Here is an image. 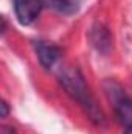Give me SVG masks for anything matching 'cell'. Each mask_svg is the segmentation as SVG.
Here are the masks:
<instances>
[{"label":"cell","instance_id":"7","mask_svg":"<svg viewBox=\"0 0 132 134\" xmlns=\"http://www.w3.org/2000/svg\"><path fill=\"white\" fill-rule=\"evenodd\" d=\"M2 117H6L8 115V104H6V101H2Z\"/></svg>","mask_w":132,"mask_h":134},{"label":"cell","instance_id":"1","mask_svg":"<svg viewBox=\"0 0 132 134\" xmlns=\"http://www.w3.org/2000/svg\"><path fill=\"white\" fill-rule=\"evenodd\" d=\"M58 80H59V84L62 86V89L65 91V94L82 106V109L86 111V114L95 125L99 126L104 123V115H103L99 106L97 104L95 98L92 97V94L84 81L82 73L76 67H62L58 73Z\"/></svg>","mask_w":132,"mask_h":134},{"label":"cell","instance_id":"4","mask_svg":"<svg viewBox=\"0 0 132 134\" xmlns=\"http://www.w3.org/2000/svg\"><path fill=\"white\" fill-rule=\"evenodd\" d=\"M34 50H36V55H37V59H39L40 66L44 69H51L61 56V50L56 45L47 44L44 41H36L34 42Z\"/></svg>","mask_w":132,"mask_h":134},{"label":"cell","instance_id":"2","mask_svg":"<svg viewBox=\"0 0 132 134\" xmlns=\"http://www.w3.org/2000/svg\"><path fill=\"white\" fill-rule=\"evenodd\" d=\"M104 91L113 104L117 120L126 126L132 125V98L123 91V87L118 83L112 80L104 81Z\"/></svg>","mask_w":132,"mask_h":134},{"label":"cell","instance_id":"8","mask_svg":"<svg viewBox=\"0 0 132 134\" xmlns=\"http://www.w3.org/2000/svg\"><path fill=\"white\" fill-rule=\"evenodd\" d=\"M2 134H17V131L13 128H2Z\"/></svg>","mask_w":132,"mask_h":134},{"label":"cell","instance_id":"5","mask_svg":"<svg viewBox=\"0 0 132 134\" xmlns=\"http://www.w3.org/2000/svg\"><path fill=\"white\" fill-rule=\"evenodd\" d=\"M90 42L92 45L101 52L104 55H107L112 48V37H110V33L107 31L106 27H103L101 24H97L92 27L90 30Z\"/></svg>","mask_w":132,"mask_h":134},{"label":"cell","instance_id":"3","mask_svg":"<svg viewBox=\"0 0 132 134\" xmlns=\"http://www.w3.org/2000/svg\"><path fill=\"white\" fill-rule=\"evenodd\" d=\"M42 9V0H14V13L22 25H30Z\"/></svg>","mask_w":132,"mask_h":134},{"label":"cell","instance_id":"6","mask_svg":"<svg viewBox=\"0 0 132 134\" xmlns=\"http://www.w3.org/2000/svg\"><path fill=\"white\" fill-rule=\"evenodd\" d=\"M48 5L61 14L71 16V14L78 13L81 2L79 0H48Z\"/></svg>","mask_w":132,"mask_h":134},{"label":"cell","instance_id":"9","mask_svg":"<svg viewBox=\"0 0 132 134\" xmlns=\"http://www.w3.org/2000/svg\"><path fill=\"white\" fill-rule=\"evenodd\" d=\"M124 134H132V125H129V126L126 128V131H124Z\"/></svg>","mask_w":132,"mask_h":134}]
</instances>
